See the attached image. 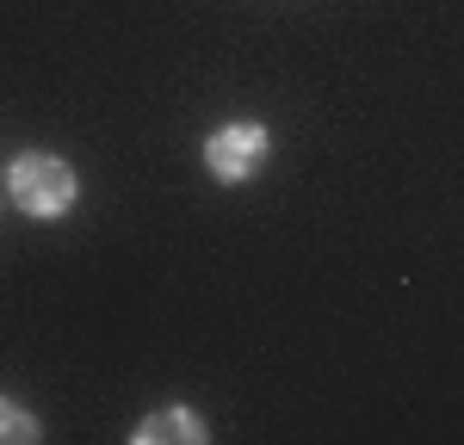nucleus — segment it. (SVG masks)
Returning a JSON list of instances; mask_svg holds the SVG:
<instances>
[{
	"instance_id": "f257e3e1",
	"label": "nucleus",
	"mask_w": 464,
	"mask_h": 445,
	"mask_svg": "<svg viewBox=\"0 0 464 445\" xmlns=\"http://www.w3.org/2000/svg\"><path fill=\"white\" fill-rule=\"evenodd\" d=\"M6 192L25 217H63L74 204V174L63 155H19L6 167Z\"/></svg>"
},
{
	"instance_id": "f03ea898",
	"label": "nucleus",
	"mask_w": 464,
	"mask_h": 445,
	"mask_svg": "<svg viewBox=\"0 0 464 445\" xmlns=\"http://www.w3.org/2000/svg\"><path fill=\"white\" fill-rule=\"evenodd\" d=\"M205 167L229 185L254 180V174L266 167V130H260V124H223L211 143H205Z\"/></svg>"
},
{
	"instance_id": "20e7f679",
	"label": "nucleus",
	"mask_w": 464,
	"mask_h": 445,
	"mask_svg": "<svg viewBox=\"0 0 464 445\" xmlns=\"http://www.w3.org/2000/svg\"><path fill=\"white\" fill-rule=\"evenodd\" d=\"M0 440H37V421L25 414V408L0 402Z\"/></svg>"
},
{
	"instance_id": "7ed1b4c3",
	"label": "nucleus",
	"mask_w": 464,
	"mask_h": 445,
	"mask_svg": "<svg viewBox=\"0 0 464 445\" xmlns=\"http://www.w3.org/2000/svg\"><path fill=\"white\" fill-rule=\"evenodd\" d=\"M137 440L143 445H155V440H205V427H198L192 408H161V414H149L143 427H137Z\"/></svg>"
}]
</instances>
